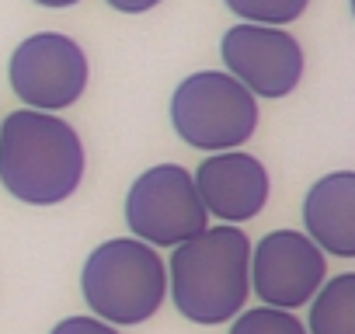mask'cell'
Segmentation results:
<instances>
[{
  "instance_id": "obj_1",
  "label": "cell",
  "mask_w": 355,
  "mask_h": 334,
  "mask_svg": "<svg viewBox=\"0 0 355 334\" xmlns=\"http://www.w3.org/2000/svg\"><path fill=\"white\" fill-rule=\"evenodd\" d=\"M84 143L53 112L21 108L0 122V185L25 206H60L84 178Z\"/></svg>"
},
{
  "instance_id": "obj_2",
  "label": "cell",
  "mask_w": 355,
  "mask_h": 334,
  "mask_svg": "<svg viewBox=\"0 0 355 334\" xmlns=\"http://www.w3.org/2000/svg\"><path fill=\"white\" fill-rule=\"evenodd\" d=\"M167 292L185 320L213 327L234 320L251 292V240L241 227H206L171 251Z\"/></svg>"
},
{
  "instance_id": "obj_3",
  "label": "cell",
  "mask_w": 355,
  "mask_h": 334,
  "mask_svg": "<svg viewBox=\"0 0 355 334\" xmlns=\"http://www.w3.org/2000/svg\"><path fill=\"white\" fill-rule=\"evenodd\" d=\"M80 289L98 320L129 327L150 320L164 306L167 268L150 244L115 237L91 251L80 272Z\"/></svg>"
},
{
  "instance_id": "obj_4",
  "label": "cell",
  "mask_w": 355,
  "mask_h": 334,
  "mask_svg": "<svg viewBox=\"0 0 355 334\" xmlns=\"http://www.w3.org/2000/svg\"><path fill=\"white\" fill-rule=\"evenodd\" d=\"M171 125L196 150H237L258 129V101L230 73L199 70L178 84L171 98Z\"/></svg>"
},
{
  "instance_id": "obj_5",
  "label": "cell",
  "mask_w": 355,
  "mask_h": 334,
  "mask_svg": "<svg viewBox=\"0 0 355 334\" xmlns=\"http://www.w3.org/2000/svg\"><path fill=\"white\" fill-rule=\"evenodd\" d=\"M125 223L150 247H178L209 227V213L185 167L157 164L143 171L125 195Z\"/></svg>"
},
{
  "instance_id": "obj_6",
  "label": "cell",
  "mask_w": 355,
  "mask_h": 334,
  "mask_svg": "<svg viewBox=\"0 0 355 334\" xmlns=\"http://www.w3.org/2000/svg\"><path fill=\"white\" fill-rule=\"evenodd\" d=\"M11 87L35 112H63L80 101L87 87V56L84 49L60 32L28 35L11 56Z\"/></svg>"
},
{
  "instance_id": "obj_7",
  "label": "cell",
  "mask_w": 355,
  "mask_h": 334,
  "mask_svg": "<svg viewBox=\"0 0 355 334\" xmlns=\"http://www.w3.org/2000/svg\"><path fill=\"white\" fill-rule=\"evenodd\" d=\"M220 49L227 73L254 98H286L303 80V49L286 28L241 21L223 35Z\"/></svg>"
},
{
  "instance_id": "obj_8",
  "label": "cell",
  "mask_w": 355,
  "mask_h": 334,
  "mask_svg": "<svg viewBox=\"0 0 355 334\" xmlns=\"http://www.w3.org/2000/svg\"><path fill=\"white\" fill-rule=\"evenodd\" d=\"M327 279L324 251L300 230H275L251 247V289L265 306L296 310Z\"/></svg>"
},
{
  "instance_id": "obj_9",
  "label": "cell",
  "mask_w": 355,
  "mask_h": 334,
  "mask_svg": "<svg viewBox=\"0 0 355 334\" xmlns=\"http://www.w3.org/2000/svg\"><path fill=\"white\" fill-rule=\"evenodd\" d=\"M196 192L209 216L223 223H248L268 202V171L258 157L241 150H220L196 167Z\"/></svg>"
},
{
  "instance_id": "obj_10",
  "label": "cell",
  "mask_w": 355,
  "mask_h": 334,
  "mask_svg": "<svg viewBox=\"0 0 355 334\" xmlns=\"http://www.w3.org/2000/svg\"><path fill=\"white\" fill-rule=\"evenodd\" d=\"M303 227L320 251L334 258H355V175L352 171H331L306 192Z\"/></svg>"
},
{
  "instance_id": "obj_11",
  "label": "cell",
  "mask_w": 355,
  "mask_h": 334,
  "mask_svg": "<svg viewBox=\"0 0 355 334\" xmlns=\"http://www.w3.org/2000/svg\"><path fill=\"white\" fill-rule=\"evenodd\" d=\"M306 334H355V275H334L313 292Z\"/></svg>"
},
{
  "instance_id": "obj_12",
  "label": "cell",
  "mask_w": 355,
  "mask_h": 334,
  "mask_svg": "<svg viewBox=\"0 0 355 334\" xmlns=\"http://www.w3.org/2000/svg\"><path fill=\"white\" fill-rule=\"evenodd\" d=\"M223 4L248 25H272V28H282V25H293L310 0H223Z\"/></svg>"
},
{
  "instance_id": "obj_13",
  "label": "cell",
  "mask_w": 355,
  "mask_h": 334,
  "mask_svg": "<svg viewBox=\"0 0 355 334\" xmlns=\"http://www.w3.org/2000/svg\"><path fill=\"white\" fill-rule=\"evenodd\" d=\"M230 334H306V327L293 310L254 306V310H241L234 317Z\"/></svg>"
},
{
  "instance_id": "obj_14",
  "label": "cell",
  "mask_w": 355,
  "mask_h": 334,
  "mask_svg": "<svg viewBox=\"0 0 355 334\" xmlns=\"http://www.w3.org/2000/svg\"><path fill=\"white\" fill-rule=\"evenodd\" d=\"M49 334H119V331H115V324H105L98 317H67Z\"/></svg>"
},
{
  "instance_id": "obj_15",
  "label": "cell",
  "mask_w": 355,
  "mask_h": 334,
  "mask_svg": "<svg viewBox=\"0 0 355 334\" xmlns=\"http://www.w3.org/2000/svg\"><path fill=\"white\" fill-rule=\"evenodd\" d=\"M105 4L122 11V15H143V11H153L160 0H105Z\"/></svg>"
},
{
  "instance_id": "obj_16",
  "label": "cell",
  "mask_w": 355,
  "mask_h": 334,
  "mask_svg": "<svg viewBox=\"0 0 355 334\" xmlns=\"http://www.w3.org/2000/svg\"><path fill=\"white\" fill-rule=\"evenodd\" d=\"M39 8H73V4H80V0H35Z\"/></svg>"
}]
</instances>
